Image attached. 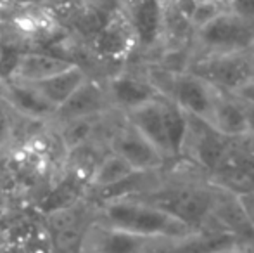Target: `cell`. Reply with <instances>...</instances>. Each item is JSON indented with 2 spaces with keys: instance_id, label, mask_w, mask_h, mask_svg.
<instances>
[{
  "instance_id": "obj_1",
  "label": "cell",
  "mask_w": 254,
  "mask_h": 253,
  "mask_svg": "<svg viewBox=\"0 0 254 253\" xmlns=\"http://www.w3.org/2000/svg\"><path fill=\"white\" fill-rule=\"evenodd\" d=\"M97 224L171 245L182 243L202 233L185 224L168 210L159 208L138 196L102 201Z\"/></svg>"
},
{
  "instance_id": "obj_2",
  "label": "cell",
  "mask_w": 254,
  "mask_h": 253,
  "mask_svg": "<svg viewBox=\"0 0 254 253\" xmlns=\"http://www.w3.org/2000/svg\"><path fill=\"white\" fill-rule=\"evenodd\" d=\"M234 52H254V21L225 9L194 31L192 56Z\"/></svg>"
},
{
  "instance_id": "obj_3",
  "label": "cell",
  "mask_w": 254,
  "mask_h": 253,
  "mask_svg": "<svg viewBox=\"0 0 254 253\" xmlns=\"http://www.w3.org/2000/svg\"><path fill=\"white\" fill-rule=\"evenodd\" d=\"M185 70L201 77L218 90L234 92L254 78V52L192 56Z\"/></svg>"
},
{
  "instance_id": "obj_4",
  "label": "cell",
  "mask_w": 254,
  "mask_h": 253,
  "mask_svg": "<svg viewBox=\"0 0 254 253\" xmlns=\"http://www.w3.org/2000/svg\"><path fill=\"white\" fill-rule=\"evenodd\" d=\"M88 42L92 52L107 63H121L137 51V38L125 10L114 14Z\"/></svg>"
},
{
  "instance_id": "obj_5",
  "label": "cell",
  "mask_w": 254,
  "mask_h": 253,
  "mask_svg": "<svg viewBox=\"0 0 254 253\" xmlns=\"http://www.w3.org/2000/svg\"><path fill=\"white\" fill-rule=\"evenodd\" d=\"M232 144H234L232 139L214 130L207 122L190 116V130L185 146V155L189 153L192 162L197 163L207 173H213L221 165Z\"/></svg>"
},
{
  "instance_id": "obj_6",
  "label": "cell",
  "mask_w": 254,
  "mask_h": 253,
  "mask_svg": "<svg viewBox=\"0 0 254 253\" xmlns=\"http://www.w3.org/2000/svg\"><path fill=\"white\" fill-rule=\"evenodd\" d=\"M123 10L133 28L137 49L154 51L163 47L164 0H125Z\"/></svg>"
},
{
  "instance_id": "obj_7",
  "label": "cell",
  "mask_w": 254,
  "mask_h": 253,
  "mask_svg": "<svg viewBox=\"0 0 254 253\" xmlns=\"http://www.w3.org/2000/svg\"><path fill=\"white\" fill-rule=\"evenodd\" d=\"M111 151L127 160L137 172H159L166 165V158L159 149L127 122L114 134Z\"/></svg>"
},
{
  "instance_id": "obj_8",
  "label": "cell",
  "mask_w": 254,
  "mask_h": 253,
  "mask_svg": "<svg viewBox=\"0 0 254 253\" xmlns=\"http://www.w3.org/2000/svg\"><path fill=\"white\" fill-rule=\"evenodd\" d=\"M107 95L111 106L130 113L161 97V92L147 78V75L137 73H116L107 82Z\"/></svg>"
},
{
  "instance_id": "obj_9",
  "label": "cell",
  "mask_w": 254,
  "mask_h": 253,
  "mask_svg": "<svg viewBox=\"0 0 254 253\" xmlns=\"http://www.w3.org/2000/svg\"><path fill=\"white\" fill-rule=\"evenodd\" d=\"M87 234L94 253H152L157 248H170L171 243L149 240L116 227H107L95 222Z\"/></svg>"
},
{
  "instance_id": "obj_10",
  "label": "cell",
  "mask_w": 254,
  "mask_h": 253,
  "mask_svg": "<svg viewBox=\"0 0 254 253\" xmlns=\"http://www.w3.org/2000/svg\"><path fill=\"white\" fill-rule=\"evenodd\" d=\"M111 109V101L107 90L97 82L87 80L56 109L54 118L57 122H67L74 118H88V116H102Z\"/></svg>"
},
{
  "instance_id": "obj_11",
  "label": "cell",
  "mask_w": 254,
  "mask_h": 253,
  "mask_svg": "<svg viewBox=\"0 0 254 253\" xmlns=\"http://www.w3.org/2000/svg\"><path fill=\"white\" fill-rule=\"evenodd\" d=\"M0 95L10 108V111L26 116V118L45 122L49 118H54V115H56V108L49 104L44 95L28 82H0Z\"/></svg>"
},
{
  "instance_id": "obj_12",
  "label": "cell",
  "mask_w": 254,
  "mask_h": 253,
  "mask_svg": "<svg viewBox=\"0 0 254 253\" xmlns=\"http://www.w3.org/2000/svg\"><path fill=\"white\" fill-rule=\"evenodd\" d=\"M161 95L157 101H152L145 106L133 109L130 113H125V122L130 123L135 130H138L152 146L159 149L161 155L168 160L170 156V148H168L166 128H164V116H163V104H161Z\"/></svg>"
},
{
  "instance_id": "obj_13",
  "label": "cell",
  "mask_w": 254,
  "mask_h": 253,
  "mask_svg": "<svg viewBox=\"0 0 254 253\" xmlns=\"http://www.w3.org/2000/svg\"><path fill=\"white\" fill-rule=\"evenodd\" d=\"M211 127L232 141L248 137V120L244 104L232 94L218 90L214 101Z\"/></svg>"
},
{
  "instance_id": "obj_14",
  "label": "cell",
  "mask_w": 254,
  "mask_h": 253,
  "mask_svg": "<svg viewBox=\"0 0 254 253\" xmlns=\"http://www.w3.org/2000/svg\"><path fill=\"white\" fill-rule=\"evenodd\" d=\"M76 64L74 61L63 56L51 54V52H42V51H24L21 56V61L17 64L16 75L12 80L28 82V84H35V82L45 80L49 77L61 73V71L67 70L69 66Z\"/></svg>"
},
{
  "instance_id": "obj_15",
  "label": "cell",
  "mask_w": 254,
  "mask_h": 253,
  "mask_svg": "<svg viewBox=\"0 0 254 253\" xmlns=\"http://www.w3.org/2000/svg\"><path fill=\"white\" fill-rule=\"evenodd\" d=\"M87 78L88 77L83 68L80 64H73V66L61 71V73L45 78V80L35 82L31 85L44 95L49 104H52L57 109Z\"/></svg>"
},
{
  "instance_id": "obj_16",
  "label": "cell",
  "mask_w": 254,
  "mask_h": 253,
  "mask_svg": "<svg viewBox=\"0 0 254 253\" xmlns=\"http://www.w3.org/2000/svg\"><path fill=\"white\" fill-rule=\"evenodd\" d=\"M161 104H163L164 128H166L170 156L171 160L182 158V156H185V146H187L189 130H190V116L166 95H163Z\"/></svg>"
},
{
  "instance_id": "obj_17",
  "label": "cell",
  "mask_w": 254,
  "mask_h": 253,
  "mask_svg": "<svg viewBox=\"0 0 254 253\" xmlns=\"http://www.w3.org/2000/svg\"><path fill=\"white\" fill-rule=\"evenodd\" d=\"M135 172L137 170L127 160L109 149L107 153H104L102 158L95 165V169L92 170L90 177H88V189L95 192L109 189V187L120 184L121 180H125Z\"/></svg>"
},
{
  "instance_id": "obj_18",
  "label": "cell",
  "mask_w": 254,
  "mask_h": 253,
  "mask_svg": "<svg viewBox=\"0 0 254 253\" xmlns=\"http://www.w3.org/2000/svg\"><path fill=\"white\" fill-rule=\"evenodd\" d=\"M87 189H88L87 180L71 170L69 175L64 177V179L54 187L51 194L45 198V201L42 203V208L45 210V213H51V212H57V210L74 206L80 201L81 194L87 192Z\"/></svg>"
},
{
  "instance_id": "obj_19",
  "label": "cell",
  "mask_w": 254,
  "mask_h": 253,
  "mask_svg": "<svg viewBox=\"0 0 254 253\" xmlns=\"http://www.w3.org/2000/svg\"><path fill=\"white\" fill-rule=\"evenodd\" d=\"M102 116H88V118H74L67 120V122H61L59 139L66 148V151L69 153L71 149L78 148V146L92 142L97 122H101Z\"/></svg>"
},
{
  "instance_id": "obj_20",
  "label": "cell",
  "mask_w": 254,
  "mask_h": 253,
  "mask_svg": "<svg viewBox=\"0 0 254 253\" xmlns=\"http://www.w3.org/2000/svg\"><path fill=\"white\" fill-rule=\"evenodd\" d=\"M23 52H24L23 49H19L16 44H12V42L7 40L5 44H3L2 52H0V82L12 80Z\"/></svg>"
},
{
  "instance_id": "obj_21",
  "label": "cell",
  "mask_w": 254,
  "mask_h": 253,
  "mask_svg": "<svg viewBox=\"0 0 254 253\" xmlns=\"http://www.w3.org/2000/svg\"><path fill=\"white\" fill-rule=\"evenodd\" d=\"M221 10H225V5L216 2V0H199L190 14V24H192V28H194V31L197 30V28L204 26L206 23H209V21L213 19V17H216Z\"/></svg>"
},
{
  "instance_id": "obj_22",
  "label": "cell",
  "mask_w": 254,
  "mask_h": 253,
  "mask_svg": "<svg viewBox=\"0 0 254 253\" xmlns=\"http://www.w3.org/2000/svg\"><path fill=\"white\" fill-rule=\"evenodd\" d=\"M225 9L244 19L254 21V0H225Z\"/></svg>"
},
{
  "instance_id": "obj_23",
  "label": "cell",
  "mask_w": 254,
  "mask_h": 253,
  "mask_svg": "<svg viewBox=\"0 0 254 253\" xmlns=\"http://www.w3.org/2000/svg\"><path fill=\"white\" fill-rule=\"evenodd\" d=\"M10 141V109L0 95V148Z\"/></svg>"
},
{
  "instance_id": "obj_24",
  "label": "cell",
  "mask_w": 254,
  "mask_h": 253,
  "mask_svg": "<svg viewBox=\"0 0 254 253\" xmlns=\"http://www.w3.org/2000/svg\"><path fill=\"white\" fill-rule=\"evenodd\" d=\"M234 97H237L239 101L246 102V104H254V78L248 80L246 84H242L239 88H235L234 92H228Z\"/></svg>"
},
{
  "instance_id": "obj_25",
  "label": "cell",
  "mask_w": 254,
  "mask_h": 253,
  "mask_svg": "<svg viewBox=\"0 0 254 253\" xmlns=\"http://www.w3.org/2000/svg\"><path fill=\"white\" fill-rule=\"evenodd\" d=\"M239 201H241L242 208H244L246 217L249 219L251 222L253 229H254V191H248V192H242V194H237Z\"/></svg>"
},
{
  "instance_id": "obj_26",
  "label": "cell",
  "mask_w": 254,
  "mask_h": 253,
  "mask_svg": "<svg viewBox=\"0 0 254 253\" xmlns=\"http://www.w3.org/2000/svg\"><path fill=\"white\" fill-rule=\"evenodd\" d=\"M206 253H254V248L235 243V245H227V247L214 248V250L206 252Z\"/></svg>"
},
{
  "instance_id": "obj_27",
  "label": "cell",
  "mask_w": 254,
  "mask_h": 253,
  "mask_svg": "<svg viewBox=\"0 0 254 253\" xmlns=\"http://www.w3.org/2000/svg\"><path fill=\"white\" fill-rule=\"evenodd\" d=\"M242 104H244L246 120H248V137L254 139V104H246V102H242Z\"/></svg>"
},
{
  "instance_id": "obj_28",
  "label": "cell",
  "mask_w": 254,
  "mask_h": 253,
  "mask_svg": "<svg viewBox=\"0 0 254 253\" xmlns=\"http://www.w3.org/2000/svg\"><path fill=\"white\" fill-rule=\"evenodd\" d=\"M7 42V38H5V33H3V26H2V23H0V52H2V47H3V44Z\"/></svg>"
},
{
  "instance_id": "obj_29",
  "label": "cell",
  "mask_w": 254,
  "mask_h": 253,
  "mask_svg": "<svg viewBox=\"0 0 254 253\" xmlns=\"http://www.w3.org/2000/svg\"><path fill=\"white\" fill-rule=\"evenodd\" d=\"M0 23H2V19H0Z\"/></svg>"
}]
</instances>
